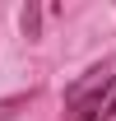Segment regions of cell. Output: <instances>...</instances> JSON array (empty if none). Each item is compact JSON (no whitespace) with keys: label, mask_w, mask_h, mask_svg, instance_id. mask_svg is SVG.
<instances>
[{"label":"cell","mask_w":116,"mask_h":121,"mask_svg":"<svg viewBox=\"0 0 116 121\" xmlns=\"http://www.w3.org/2000/svg\"><path fill=\"white\" fill-rule=\"evenodd\" d=\"M112 117H116V89H112V98L102 103V117H98V121H112Z\"/></svg>","instance_id":"4"},{"label":"cell","mask_w":116,"mask_h":121,"mask_svg":"<svg viewBox=\"0 0 116 121\" xmlns=\"http://www.w3.org/2000/svg\"><path fill=\"white\" fill-rule=\"evenodd\" d=\"M33 103V93H14V98H0V121H14L19 117V107H28Z\"/></svg>","instance_id":"2"},{"label":"cell","mask_w":116,"mask_h":121,"mask_svg":"<svg viewBox=\"0 0 116 121\" xmlns=\"http://www.w3.org/2000/svg\"><path fill=\"white\" fill-rule=\"evenodd\" d=\"M112 60H102V65H93L84 79H74L70 89H65V112H70V121H98L102 117V103L112 98Z\"/></svg>","instance_id":"1"},{"label":"cell","mask_w":116,"mask_h":121,"mask_svg":"<svg viewBox=\"0 0 116 121\" xmlns=\"http://www.w3.org/2000/svg\"><path fill=\"white\" fill-rule=\"evenodd\" d=\"M19 23H23V33H28V37H37V33H42V9H37V5H23Z\"/></svg>","instance_id":"3"}]
</instances>
